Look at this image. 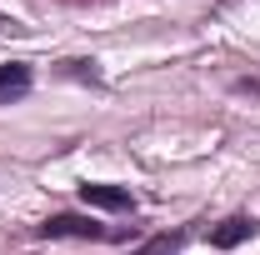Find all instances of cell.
I'll return each instance as SVG.
<instances>
[{"label": "cell", "mask_w": 260, "mask_h": 255, "mask_svg": "<svg viewBox=\"0 0 260 255\" xmlns=\"http://www.w3.org/2000/svg\"><path fill=\"white\" fill-rule=\"evenodd\" d=\"M40 240H115L120 230L90 220V215H50L45 225H35Z\"/></svg>", "instance_id": "cell-1"}, {"label": "cell", "mask_w": 260, "mask_h": 255, "mask_svg": "<svg viewBox=\"0 0 260 255\" xmlns=\"http://www.w3.org/2000/svg\"><path fill=\"white\" fill-rule=\"evenodd\" d=\"M255 235V220L250 215H225L220 225H210V245L215 250H235V245H245Z\"/></svg>", "instance_id": "cell-2"}, {"label": "cell", "mask_w": 260, "mask_h": 255, "mask_svg": "<svg viewBox=\"0 0 260 255\" xmlns=\"http://www.w3.org/2000/svg\"><path fill=\"white\" fill-rule=\"evenodd\" d=\"M80 200L95 205V210H130V205H135L125 185H90V180L80 185Z\"/></svg>", "instance_id": "cell-3"}, {"label": "cell", "mask_w": 260, "mask_h": 255, "mask_svg": "<svg viewBox=\"0 0 260 255\" xmlns=\"http://www.w3.org/2000/svg\"><path fill=\"white\" fill-rule=\"evenodd\" d=\"M25 95H30V65H20V60L0 65V105L25 100Z\"/></svg>", "instance_id": "cell-4"}, {"label": "cell", "mask_w": 260, "mask_h": 255, "mask_svg": "<svg viewBox=\"0 0 260 255\" xmlns=\"http://www.w3.org/2000/svg\"><path fill=\"white\" fill-rule=\"evenodd\" d=\"M175 250H180V240H175V235H160V240H150L145 250H130V255H175Z\"/></svg>", "instance_id": "cell-5"}]
</instances>
